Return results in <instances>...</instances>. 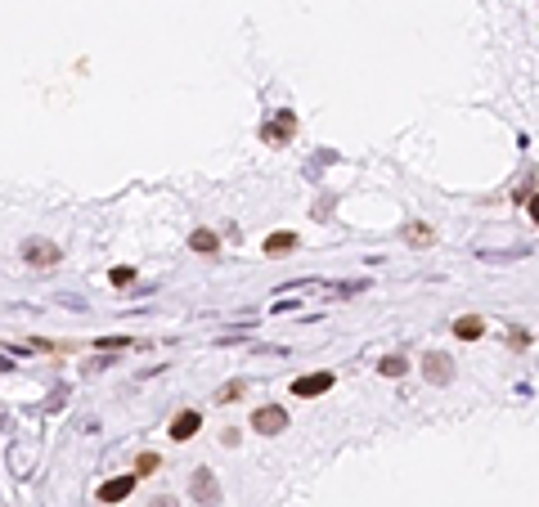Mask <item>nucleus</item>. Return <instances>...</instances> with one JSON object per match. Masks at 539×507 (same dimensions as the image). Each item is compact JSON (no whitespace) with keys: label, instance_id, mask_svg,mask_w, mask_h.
I'll return each mask as SVG.
<instances>
[{"label":"nucleus","instance_id":"nucleus-10","mask_svg":"<svg viewBox=\"0 0 539 507\" xmlns=\"http://www.w3.org/2000/svg\"><path fill=\"white\" fill-rule=\"evenodd\" d=\"M189 247L203 252V256H216V252H221V238H216L212 229H194V234H189Z\"/></svg>","mask_w":539,"mask_h":507},{"label":"nucleus","instance_id":"nucleus-20","mask_svg":"<svg viewBox=\"0 0 539 507\" xmlns=\"http://www.w3.org/2000/svg\"><path fill=\"white\" fill-rule=\"evenodd\" d=\"M531 220H535V225H539V194L531 198Z\"/></svg>","mask_w":539,"mask_h":507},{"label":"nucleus","instance_id":"nucleus-18","mask_svg":"<svg viewBox=\"0 0 539 507\" xmlns=\"http://www.w3.org/2000/svg\"><path fill=\"white\" fill-rule=\"evenodd\" d=\"M135 467H139V472H157V454H139Z\"/></svg>","mask_w":539,"mask_h":507},{"label":"nucleus","instance_id":"nucleus-17","mask_svg":"<svg viewBox=\"0 0 539 507\" xmlns=\"http://www.w3.org/2000/svg\"><path fill=\"white\" fill-rule=\"evenodd\" d=\"M94 346H99V350H126L130 341H126V337H99Z\"/></svg>","mask_w":539,"mask_h":507},{"label":"nucleus","instance_id":"nucleus-8","mask_svg":"<svg viewBox=\"0 0 539 507\" xmlns=\"http://www.w3.org/2000/svg\"><path fill=\"white\" fill-rule=\"evenodd\" d=\"M292 126H297V117H292V112H279L274 121H266V126H261V139H270V144H283V139L292 135Z\"/></svg>","mask_w":539,"mask_h":507},{"label":"nucleus","instance_id":"nucleus-16","mask_svg":"<svg viewBox=\"0 0 539 507\" xmlns=\"http://www.w3.org/2000/svg\"><path fill=\"white\" fill-rule=\"evenodd\" d=\"M239 395H243V381H230V386H221V395H216V399L230 404V399H239Z\"/></svg>","mask_w":539,"mask_h":507},{"label":"nucleus","instance_id":"nucleus-12","mask_svg":"<svg viewBox=\"0 0 539 507\" xmlns=\"http://www.w3.org/2000/svg\"><path fill=\"white\" fill-rule=\"evenodd\" d=\"M283 252H297V234H270L266 238V256H283Z\"/></svg>","mask_w":539,"mask_h":507},{"label":"nucleus","instance_id":"nucleus-22","mask_svg":"<svg viewBox=\"0 0 539 507\" xmlns=\"http://www.w3.org/2000/svg\"><path fill=\"white\" fill-rule=\"evenodd\" d=\"M0 427H5V409H0Z\"/></svg>","mask_w":539,"mask_h":507},{"label":"nucleus","instance_id":"nucleus-9","mask_svg":"<svg viewBox=\"0 0 539 507\" xmlns=\"http://www.w3.org/2000/svg\"><path fill=\"white\" fill-rule=\"evenodd\" d=\"M32 463H36V440H27L23 449L9 445V467H14V476H27V472H32Z\"/></svg>","mask_w":539,"mask_h":507},{"label":"nucleus","instance_id":"nucleus-4","mask_svg":"<svg viewBox=\"0 0 539 507\" xmlns=\"http://www.w3.org/2000/svg\"><path fill=\"white\" fill-rule=\"evenodd\" d=\"M422 377H427L431 386H450V377H454L450 359L440 355V350H431V355H422Z\"/></svg>","mask_w":539,"mask_h":507},{"label":"nucleus","instance_id":"nucleus-11","mask_svg":"<svg viewBox=\"0 0 539 507\" xmlns=\"http://www.w3.org/2000/svg\"><path fill=\"white\" fill-rule=\"evenodd\" d=\"M481 332H486V319H477V314H463V319L454 323V337H463V341H477Z\"/></svg>","mask_w":539,"mask_h":507},{"label":"nucleus","instance_id":"nucleus-6","mask_svg":"<svg viewBox=\"0 0 539 507\" xmlns=\"http://www.w3.org/2000/svg\"><path fill=\"white\" fill-rule=\"evenodd\" d=\"M292 390H297L301 399L324 395V390H333V372H310V377H297V381H292Z\"/></svg>","mask_w":539,"mask_h":507},{"label":"nucleus","instance_id":"nucleus-19","mask_svg":"<svg viewBox=\"0 0 539 507\" xmlns=\"http://www.w3.org/2000/svg\"><path fill=\"white\" fill-rule=\"evenodd\" d=\"M59 305H68V310H86V301H81V296H68V292L59 296Z\"/></svg>","mask_w":539,"mask_h":507},{"label":"nucleus","instance_id":"nucleus-1","mask_svg":"<svg viewBox=\"0 0 539 507\" xmlns=\"http://www.w3.org/2000/svg\"><path fill=\"white\" fill-rule=\"evenodd\" d=\"M18 256H23L32 270H50V265H59L63 261V252H59V243H50V238H27L23 247H18Z\"/></svg>","mask_w":539,"mask_h":507},{"label":"nucleus","instance_id":"nucleus-21","mask_svg":"<svg viewBox=\"0 0 539 507\" xmlns=\"http://www.w3.org/2000/svg\"><path fill=\"white\" fill-rule=\"evenodd\" d=\"M153 507H176V499H153Z\"/></svg>","mask_w":539,"mask_h":507},{"label":"nucleus","instance_id":"nucleus-15","mask_svg":"<svg viewBox=\"0 0 539 507\" xmlns=\"http://www.w3.org/2000/svg\"><path fill=\"white\" fill-rule=\"evenodd\" d=\"M404 238L422 247V243H431V229H427V225H409V229H404Z\"/></svg>","mask_w":539,"mask_h":507},{"label":"nucleus","instance_id":"nucleus-13","mask_svg":"<svg viewBox=\"0 0 539 507\" xmlns=\"http://www.w3.org/2000/svg\"><path fill=\"white\" fill-rule=\"evenodd\" d=\"M404 368H409V363H404L400 355H386L382 363H377V372H382V377H400V372H404Z\"/></svg>","mask_w":539,"mask_h":507},{"label":"nucleus","instance_id":"nucleus-5","mask_svg":"<svg viewBox=\"0 0 539 507\" xmlns=\"http://www.w3.org/2000/svg\"><path fill=\"white\" fill-rule=\"evenodd\" d=\"M198 427H203V413H198V409H180L171 418V440H194Z\"/></svg>","mask_w":539,"mask_h":507},{"label":"nucleus","instance_id":"nucleus-3","mask_svg":"<svg viewBox=\"0 0 539 507\" xmlns=\"http://www.w3.org/2000/svg\"><path fill=\"white\" fill-rule=\"evenodd\" d=\"M252 431H257V436H279V431H288V409H279V404L257 409V413H252Z\"/></svg>","mask_w":539,"mask_h":507},{"label":"nucleus","instance_id":"nucleus-7","mask_svg":"<svg viewBox=\"0 0 539 507\" xmlns=\"http://www.w3.org/2000/svg\"><path fill=\"white\" fill-rule=\"evenodd\" d=\"M130 490H135V476H112V481L99 485V503H121L130 499Z\"/></svg>","mask_w":539,"mask_h":507},{"label":"nucleus","instance_id":"nucleus-2","mask_svg":"<svg viewBox=\"0 0 539 507\" xmlns=\"http://www.w3.org/2000/svg\"><path fill=\"white\" fill-rule=\"evenodd\" d=\"M189 494H194L198 507H221V481H216L212 467H198L194 481H189Z\"/></svg>","mask_w":539,"mask_h":507},{"label":"nucleus","instance_id":"nucleus-14","mask_svg":"<svg viewBox=\"0 0 539 507\" xmlns=\"http://www.w3.org/2000/svg\"><path fill=\"white\" fill-rule=\"evenodd\" d=\"M130 279H135V270H126V265H117V270H108V283H112V288H126Z\"/></svg>","mask_w":539,"mask_h":507}]
</instances>
